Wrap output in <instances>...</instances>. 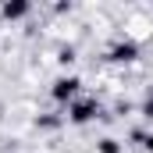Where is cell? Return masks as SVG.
I'll list each match as a JSON object with an SVG mask.
<instances>
[{
    "label": "cell",
    "instance_id": "obj_1",
    "mask_svg": "<svg viewBox=\"0 0 153 153\" xmlns=\"http://www.w3.org/2000/svg\"><path fill=\"white\" fill-rule=\"evenodd\" d=\"M75 93H78V78H61V82L53 85V96H57V100H71Z\"/></svg>",
    "mask_w": 153,
    "mask_h": 153
},
{
    "label": "cell",
    "instance_id": "obj_2",
    "mask_svg": "<svg viewBox=\"0 0 153 153\" xmlns=\"http://www.w3.org/2000/svg\"><path fill=\"white\" fill-rule=\"evenodd\" d=\"M93 114H96V103H93V100H85V103H75V107H71V121H78V125L89 121Z\"/></svg>",
    "mask_w": 153,
    "mask_h": 153
},
{
    "label": "cell",
    "instance_id": "obj_3",
    "mask_svg": "<svg viewBox=\"0 0 153 153\" xmlns=\"http://www.w3.org/2000/svg\"><path fill=\"white\" fill-rule=\"evenodd\" d=\"M135 57V43H117L111 50V61H132Z\"/></svg>",
    "mask_w": 153,
    "mask_h": 153
},
{
    "label": "cell",
    "instance_id": "obj_4",
    "mask_svg": "<svg viewBox=\"0 0 153 153\" xmlns=\"http://www.w3.org/2000/svg\"><path fill=\"white\" fill-rule=\"evenodd\" d=\"M29 11V4H4V18H22Z\"/></svg>",
    "mask_w": 153,
    "mask_h": 153
},
{
    "label": "cell",
    "instance_id": "obj_5",
    "mask_svg": "<svg viewBox=\"0 0 153 153\" xmlns=\"http://www.w3.org/2000/svg\"><path fill=\"white\" fill-rule=\"evenodd\" d=\"M100 153H117V143L114 139H103V143H100Z\"/></svg>",
    "mask_w": 153,
    "mask_h": 153
},
{
    "label": "cell",
    "instance_id": "obj_6",
    "mask_svg": "<svg viewBox=\"0 0 153 153\" xmlns=\"http://www.w3.org/2000/svg\"><path fill=\"white\" fill-rule=\"evenodd\" d=\"M143 111H146V117H153V96L146 100V107H143Z\"/></svg>",
    "mask_w": 153,
    "mask_h": 153
}]
</instances>
